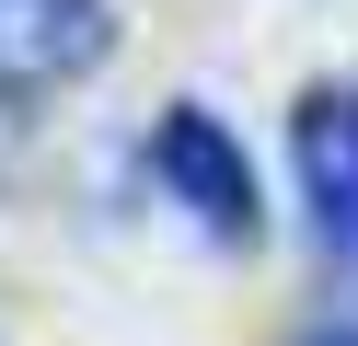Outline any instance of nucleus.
<instances>
[{"label": "nucleus", "mask_w": 358, "mask_h": 346, "mask_svg": "<svg viewBox=\"0 0 358 346\" xmlns=\"http://www.w3.org/2000/svg\"><path fill=\"white\" fill-rule=\"evenodd\" d=\"M301 173H312V208H324L335 266L358 277V92H324V104L301 115Z\"/></svg>", "instance_id": "7ed1b4c3"}, {"label": "nucleus", "mask_w": 358, "mask_h": 346, "mask_svg": "<svg viewBox=\"0 0 358 346\" xmlns=\"http://www.w3.org/2000/svg\"><path fill=\"white\" fill-rule=\"evenodd\" d=\"M150 173H162L220 243H255V173H243V150L208 115H162V127H150Z\"/></svg>", "instance_id": "f257e3e1"}, {"label": "nucleus", "mask_w": 358, "mask_h": 346, "mask_svg": "<svg viewBox=\"0 0 358 346\" xmlns=\"http://www.w3.org/2000/svg\"><path fill=\"white\" fill-rule=\"evenodd\" d=\"M104 58L93 0H0V81H81Z\"/></svg>", "instance_id": "f03ea898"}, {"label": "nucleus", "mask_w": 358, "mask_h": 346, "mask_svg": "<svg viewBox=\"0 0 358 346\" xmlns=\"http://www.w3.org/2000/svg\"><path fill=\"white\" fill-rule=\"evenodd\" d=\"M324 346H358V335H324Z\"/></svg>", "instance_id": "20e7f679"}]
</instances>
